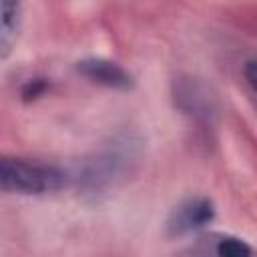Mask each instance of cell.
<instances>
[{
	"instance_id": "cell-5",
	"label": "cell",
	"mask_w": 257,
	"mask_h": 257,
	"mask_svg": "<svg viewBox=\"0 0 257 257\" xmlns=\"http://www.w3.org/2000/svg\"><path fill=\"white\" fill-rule=\"evenodd\" d=\"M76 72L86 78L88 82L96 86H104L110 90H133L135 88V76L118 62L90 56L76 62Z\"/></svg>"
},
{
	"instance_id": "cell-6",
	"label": "cell",
	"mask_w": 257,
	"mask_h": 257,
	"mask_svg": "<svg viewBox=\"0 0 257 257\" xmlns=\"http://www.w3.org/2000/svg\"><path fill=\"white\" fill-rule=\"evenodd\" d=\"M191 253L217 257H245L253 253V247L245 239L229 233H205L195 241Z\"/></svg>"
},
{
	"instance_id": "cell-3",
	"label": "cell",
	"mask_w": 257,
	"mask_h": 257,
	"mask_svg": "<svg viewBox=\"0 0 257 257\" xmlns=\"http://www.w3.org/2000/svg\"><path fill=\"white\" fill-rule=\"evenodd\" d=\"M171 96L175 102V108L185 114L201 133H209L213 128L215 116H217V104L215 96L209 90V86L191 74L177 76L171 84Z\"/></svg>"
},
{
	"instance_id": "cell-4",
	"label": "cell",
	"mask_w": 257,
	"mask_h": 257,
	"mask_svg": "<svg viewBox=\"0 0 257 257\" xmlns=\"http://www.w3.org/2000/svg\"><path fill=\"white\" fill-rule=\"evenodd\" d=\"M217 217L215 203L207 195H193L183 199L177 207L171 209L165 221L167 237H185L191 233H199L209 227Z\"/></svg>"
},
{
	"instance_id": "cell-2",
	"label": "cell",
	"mask_w": 257,
	"mask_h": 257,
	"mask_svg": "<svg viewBox=\"0 0 257 257\" xmlns=\"http://www.w3.org/2000/svg\"><path fill=\"white\" fill-rule=\"evenodd\" d=\"M66 185H70L68 171L54 163L0 153V193L38 197L56 193Z\"/></svg>"
},
{
	"instance_id": "cell-9",
	"label": "cell",
	"mask_w": 257,
	"mask_h": 257,
	"mask_svg": "<svg viewBox=\"0 0 257 257\" xmlns=\"http://www.w3.org/2000/svg\"><path fill=\"white\" fill-rule=\"evenodd\" d=\"M241 78H243V84H245L249 96H253L255 94V60L253 58H247L241 64Z\"/></svg>"
},
{
	"instance_id": "cell-7",
	"label": "cell",
	"mask_w": 257,
	"mask_h": 257,
	"mask_svg": "<svg viewBox=\"0 0 257 257\" xmlns=\"http://www.w3.org/2000/svg\"><path fill=\"white\" fill-rule=\"evenodd\" d=\"M24 0H0V60H6L20 38Z\"/></svg>"
},
{
	"instance_id": "cell-8",
	"label": "cell",
	"mask_w": 257,
	"mask_h": 257,
	"mask_svg": "<svg viewBox=\"0 0 257 257\" xmlns=\"http://www.w3.org/2000/svg\"><path fill=\"white\" fill-rule=\"evenodd\" d=\"M50 88V80L48 78H42V76H34V78H28L22 86H20V98L24 102H32V100H38L40 96H44Z\"/></svg>"
},
{
	"instance_id": "cell-1",
	"label": "cell",
	"mask_w": 257,
	"mask_h": 257,
	"mask_svg": "<svg viewBox=\"0 0 257 257\" xmlns=\"http://www.w3.org/2000/svg\"><path fill=\"white\" fill-rule=\"evenodd\" d=\"M143 153V141L133 133H118L96 153L72 169L70 183L88 195H98L133 173Z\"/></svg>"
}]
</instances>
